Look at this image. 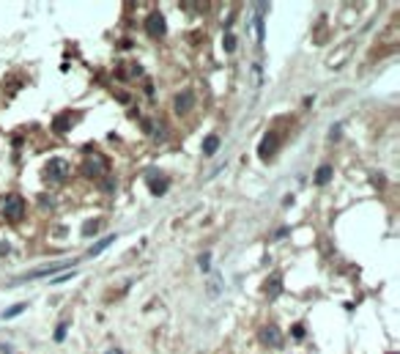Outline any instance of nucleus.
<instances>
[{
	"instance_id": "6",
	"label": "nucleus",
	"mask_w": 400,
	"mask_h": 354,
	"mask_svg": "<svg viewBox=\"0 0 400 354\" xmlns=\"http://www.w3.org/2000/svg\"><path fill=\"white\" fill-rule=\"evenodd\" d=\"M63 266H72V261H61V264H52V266H44V269H36V272H31V275H25V277H17V283H25V280H39V277H50L52 272L63 269Z\"/></svg>"
},
{
	"instance_id": "17",
	"label": "nucleus",
	"mask_w": 400,
	"mask_h": 354,
	"mask_svg": "<svg viewBox=\"0 0 400 354\" xmlns=\"http://www.w3.org/2000/svg\"><path fill=\"white\" fill-rule=\"evenodd\" d=\"M99 231V220H88V223L83 225V236H91V234H96Z\"/></svg>"
},
{
	"instance_id": "18",
	"label": "nucleus",
	"mask_w": 400,
	"mask_h": 354,
	"mask_svg": "<svg viewBox=\"0 0 400 354\" xmlns=\"http://www.w3.org/2000/svg\"><path fill=\"white\" fill-rule=\"evenodd\" d=\"M66 329H69V324H66V321L58 324V329H55V340H58V343H61V340L66 338Z\"/></svg>"
},
{
	"instance_id": "11",
	"label": "nucleus",
	"mask_w": 400,
	"mask_h": 354,
	"mask_svg": "<svg viewBox=\"0 0 400 354\" xmlns=\"http://www.w3.org/2000/svg\"><path fill=\"white\" fill-rule=\"evenodd\" d=\"M148 190H151V195H165L167 193V179L165 176H151Z\"/></svg>"
},
{
	"instance_id": "15",
	"label": "nucleus",
	"mask_w": 400,
	"mask_h": 354,
	"mask_svg": "<svg viewBox=\"0 0 400 354\" xmlns=\"http://www.w3.org/2000/svg\"><path fill=\"white\" fill-rule=\"evenodd\" d=\"M25 307H28L25 302H20V305H11V307H6V310H3V318H14V316H20V313L25 310Z\"/></svg>"
},
{
	"instance_id": "19",
	"label": "nucleus",
	"mask_w": 400,
	"mask_h": 354,
	"mask_svg": "<svg viewBox=\"0 0 400 354\" xmlns=\"http://www.w3.org/2000/svg\"><path fill=\"white\" fill-rule=\"evenodd\" d=\"M198 264H200V269H203V272H208V269H211V255H208V253H206V255H200Z\"/></svg>"
},
{
	"instance_id": "4",
	"label": "nucleus",
	"mask_w": 400,
	"mask_h": 354,
	"mask_svg": "<svg viewBox=\"0 0 400 354\" xmlns=\"http://www.w3.org/2000/svg\"><path fill=\"white\" fill-rule=\"evenodd\" d=\"M104 170H107V159H104V156H99V154H94V156H85V162H83V173H85L88 179L102 176Z\"/></svg>"
},
{
	"instance_id": "21",
	"label": "nucleus",
	"mask_w": 400,
	"mask_h": 354,
	"mask_svg": "<svg viewBox=\"0 0 400 354\" xmlns=\"http://www.w3.org/2000/svg\"><path fill=\"white\" fill-rule=\"evenodd\" d=\"M72 277H77V272H66V275L55 277V283H66V280H72Z\"/></svg>"
},
{
	"instance_id": "3",
	"label": "nucleus",
	"mask_w": 400,
	"mask_h": 354,
	"mask_svg": "<svg viewBox=\"0 0 400 354\" xmlns=\"http://www.w3.org/2000/svg\"><path fill=\"white\" fill-rule=\"evenodd\" d=\"M146 31H148V36H154V39H162L167 33V22L159 11H151L146 17Z\"/></svg>"
},
{
	"instance_id": "8",
	"label": "nucleus",
	"mask_w": 400,
	"mask_h": 354,
	"mask_svg": "<svg viewBox=\"0 0 400 354\" xmlns=\"http://www.w3.org/2000/svg\"><path fill=\"white\" fill-rule=\"evenodd\" d=\"M263 291H266V297H269V299L280 297V294H282V275H280V272H274V275L263 283Z\"/></svg>"
},
{
	"instance_id": "20",
	"label": "nucleus",
	"mask_w": 400,
	"mask_h": 354,
	"mask_svg": "<svg viewBox=\"0 0 400 354\" xmlns=\"http://www.w3.org/2000/svg\"><path fill=\"white\" fill-rule=\"evenodd\" d=\"M293 338H296V340L304 338V324H293Z\"/></svg>"
},
{
	"instance_id": "1",
	"label": "nucleus",
	"mask_w": 400,
	"mask_h": 354,
	"mask_svg": "<svg viewBox=\"0 0 400 354\" xmlns=\"http://www.w3.org/2000/svg\"><path fill=\"white\" fill-rule=\"evenodd\" d=\"M25 198L22 195H17V193H11V195H3L0 198V214H3L9 223H20L22 217H25Z\"/></svg>"
},
{
	"instance_id": "14",
	"label": "nucleus",
	"mask_w": 400,
	"mask_h": 354,
	"mask_svg": "<svg viewBox=\"0 0 400 354\" xmlns=\"http://www.w3.org/2000/svg\"><path fill=\"white\" fill-rule=\"evenodd\" d=\"M113 242H115V236H104V239L99 242V245H94V247H91V250H88V255H99V253L104 250V247H107V245H113Z\"/></svg>"
},
{
	"instance_id": "13",
	"label": "nucleus",
	"mask_w": 400,
	"mask_h": 354,
	"mask_svg": "<svg viewBox=\"0 0 400 354\" xmlns=\"http://www.w3.org/2000/svg\"><path fill=\"white\" fill-rule=\"evenodd\" d=\"M217 148H219V137H217V135H208V137H206V143H203V156L217 154Z\"/></svg>"
},
{
	"instance_id": "5",
	"label": "nucleus",
	"mask_w": 400,
	"mask_h": 354,
	"mask_svg": "<svg viewBox=\"0 0 400 354\" xmlns=\"http://www.w3.org/2000/svg\"><path fill=\"white\" fill-rule=\"evenodd\" d=\"M260 343L263 346H271V349H280L282 346V335H280V329L271 324V327H263L260 329Z\"/></svg>"
},
{
	"instance_id": "16",
	"label": "nucleus",
	"mask_w": 400,
	"mask_h": 354,
	"mask_svg": "<svg viewBox=\"0 0 400 354\" xmlns=\"http://www.w3.org/2000/svg\"><path fill=\"white\" fill-rule=\"evenodd\" d=\"M222 47H225V52H233V50H236V36H233L230 31L222 36Z\"/></svg>"
},
{
	"instance_id": "7",
	"label": "nucleus",
	"mask_w": 400,
	"mask_h": 354,
	"mask_svg": "<svg viewBox=\"0 0 400 354\" xmlns=\"http://www.w3.org/2000/svg\"><path fill=\"white\" fill-rule=\"evenodd\" d=\"M274 151H277V132H266L263 140H260V146H258V156L260 159H269Z\"/></svg>"
},
{
	"instance_id": "2",
	"label": "nucleus",
	"mask_w": 400,
	"mask_h": 354,
	"mask_svg": "<svg viewBox=\"0 0 400 354\" xmlns=\"http://www.w3.org/2000/svg\"><path fill=\"white\" fill-rule=\"evenodd\" d=\"M66 173H69V162L66 159H61V156H55V159H50L47 162V167H44V179L47 182H63L66 179Z\"/></svg>"
},
{
	"instance_id": "12",
	"label": "nucleus",
	"mask_w": 400,
	"mask_h": 354,
	"mask_svg": "<svg viewBox=\"0 0 400 354\" xmlns=\"http://www.w3.org/2000/svg\"><path fill=\"white\" fill-rule=\"evenodd\" d=\"M332 182V165H321L315 170V184H329Z\"/></svg>"
},
{
	"instance_id": "9",
	"label": "nucleus",
	"mask_w": 400,
	"mask_h": 354,
	"mask_svg": "<svg viewBox=\"0 0 400 354\" xmlns=\"http://www.w3.org/2000/svg\"><path fill=\"white\" fill-rule=\"evenodd\" d=\"M192 104H195V94H192V91H181V94L176 96V104H173V107H176L178 115H184V113L192 110Z\"/></svg>"
},
{
	"instance_id": "10",
	"label": "nucleus",
	"mask_w": 400,
	"mask_h": 354,
	"mask_svg": "<svg viewBox=\"0 0 400 354\" xmlns=\"http://www.w3.org/2000/svg\"><path fill=\"white\" fill-rule=\"evenodd\" d=\"M72 124H74V115L72 113H63V115H58V118L52 121V129H55L58 135H63V132L72 129Z\"/></svg>"
}]
</instances>
